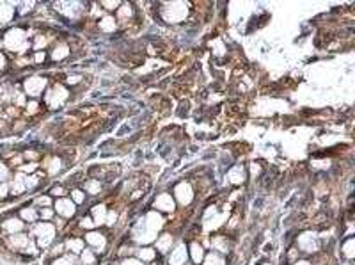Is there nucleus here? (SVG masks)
I'll return each instance as SVG.
<instances>
[{
	"label": "nucleus",
	"instance_id": "nucleus-1",
	"mask_svg": "<svg viewBox=\"0 0 355 265\" xmlns=\"http://www.w3.org/2000/svg\"><path fill=\"white\" fill-rule=\"evenodd\" d=\"M25 88H27V93H29L30 96H38L44 88V80L43 79H30Z\"/></svg>",
	"mask_w": 355,
	"mask_h": 265
},
{
	"label": "nucleus",
	"instance_id": "nucleus-2",
	"mask_svg": "<svg viewBox=\"0 0 355 265\" xmlns=\"http://www.w3.org/2000/svg\"><path fill=\"white\" fill-rule=\"evenodd\" d=\"M4 228L9 231H16V230H21V222L16 221V219H11V221L4 222Z\"/></svg>",
	"mask_w": 355,
	"mask_h": 265
},
{
	"label": "nucleus",
	"instance_id": "nucleus-3",
	"mask_svg": "<svg viewBox=\"0 0 355 265\" xmlns=\"http://www.w3.org/2000/svg\"><path fill=\"white\" fill-rule=\"evenodd\" d=\"M21 216H23L25 219H29V221H34V219H36V212L34 210H23V212H21Z\"/></svg>",
	"mask_w": 355,
	"mask_h": 265
},
{
	"label": "nucleus",
	"instance_id": "nucleus-4",
	"mask_svg": "<svg viewBox=\"0 0 355 265\" xmlns=\"http://www.w3.org/2000/svg\"><path fill=\"white\" fill-rule=\"evenodd\" d=\"M27 112H30V114L38 112V102H30V103H27Z\"/></svg>",
	"mask_w": 355,
	"mask_h": 265
},
{
	"label": "nucleus",
	"instance_id": "nucleus-5",
	"mask_svg": "<svg viewBox=\"0 0 355 265\" xmlns=\"http://www.w3.org/2000/svg\"><path fill=\"white\" fill-rule=\"evenodd\" d=\"M7 191H9L7 183H2V185H0V196H5V194H7Z\"/></svg>",
	"mask_w": 355,
	"mask_h": 265
},
{
	"label": "nucleus",
	"instance_id": "nucleus-6",
	"mask_svg": "<svg viewBox=\"0 0 355 265\" xmlns=\"http://www.w3.org/2000/svg\"><path fill=\"white\" fill-rule=\"evenodd\" d=\"M5 177H7V169L2 167V164H0V180H4Z\"/></svg>",
	"mask_w": 355,
	"mask_h": 265
},
{
	"label": "nucleus",
	"instance_id": "nucleus-7",
	"mask_svg": "<svg viewBox=\"0 0 355 265\" xmlns=\"http://www.w3.org/2000/svg\"><path fill=\"white\" fill-rule=\"evenodd\" d=\"M5 64V59H4V55L0 54V68H2V66H4Z\"/></svg>",
	"mask_w": 355,
	"mask_h": 265
}]
</instances>
